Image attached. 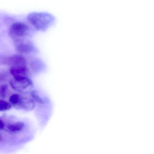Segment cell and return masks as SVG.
Here are the masks:
<instances>
[{
  "label": "cell",
  "mask_w": 154,
  "mask_h": 154,
  "mask_svg": "<svg viewBox=\"0 0 154 154\" xmlns=\"http://www.w3.org/2000/svg\"><path fill=\"white\" fill-rule=\"evenodd\" d=\"M27 19L37 29L41 31L48 29L55 22V17L46 12H33L28 16Z\"/></svg>",
  "instance_id": "obj_1"
},
{
  "label": "cell",
  "mask_w": 154,
  "mask_h": 154,
  "mask_svg": "<svg viewBox=\"0 0 154 154\" xmlns=\"http://www.w3.org/2000/svg\"><path fill=\"white\" fill-rule=\"evenodd\" d=\"M29 30V28L27 26L21 22H17L11 26L9 35L14 40L23 38L28 35Z\"/></svg>",
  "instance_id": "obj_2"
},
{
  "label": "cell",
  "mask_w": 154,
  "mask_h": 154,
  "mask_svg": "<svg viewBox=\"0 0 154 154\" xmlns=\"http://www.w3.org/2000/svg\"><path fill=\"white\" fill-rule=\"evenodd\" d=\"M26 58L20 55H13L11 56L0 55V65H11L12 66L26 65Z\"/></svg>",
  "instance_id": "obj_3"
},
{
  "label": "cell",
  "mask_w": 154,
  "mask_h": 154,
  "mask_svg": "<svg viewBox=\"0 0 154 154\" xmlns=\"http://www.w3.org/2000/svg\"><path fill=\"white\" fill-rule=\"evenodd\" d=\"M10 84L15 90L20 91L33 85L32 81L26 76H15Z\"/></svg>",
  "instance_id": "obj_4"
},
{
  "label": "cell",
  "mask_w": 154,
  "mask_h": 154,
  "mask_svg": "<svg viewBox=\"0 0 154 154\" xmlns=\"http://www.w3.org/2000/svg\"><path fill=\"white\" fill-rule=\"evenodd\" d=\"M14 45L18 52L21 54H28L33 53L35 50V47L32 43L29 41L20 38L14 40Z\"/></svg>",
  "instance_id": "obj_5"
},
{
  "label": "cell",
  "mask_w": 154,
  "mask_h": 154,
  "mask_svg": "<svg viewBox=\"0 0 154 154\" xmlns=\"http://www.w3.org/2000/svg\"><path fill=\"white\" fill-rule=\"evenodd\" d=\"M10 71L11 73L14 76H26L29 72L28 68L26 65L11 66Z\"/></svg>",
  "instance_id": "obj_6"
},
{
  "label": "cell",
  "mask_w": 154,
  "mask_h": 154,
  "mask_svg": "<svg viewBox=\"0 0 154 154\" xmlns=\"http://www.w3.org/2000/svg\"><path fill=\"white\" fill-rule=\"evenodd\" d=\"M25 123L23 122H17L9 125L8 128L12 132L19 131L24 128Z\"/></svg>",
  "instance_id": "obj_7"
},
{
  "label": "cell",
  "mask_w": 154,
  "mask_h": 154,
  "mask_svg": "<svg viewBox=\"0 0 154 154\" xmlns=\"http://www.w3.org/2000/svg\"><path fill=\"white\" fill-rule=\"evenodd\" d=\"M21 98L17 94H14L11 96L10 102L12 105L15 106H19L21 101Z\"/></svg>",
  "instance_id": "obj_8"
},
{
  "label": "cell",
  "mask_w": 154,
  "mask_h": 154,
  "mask_svg": "<svg viewBox=\"0 0 154 154\" xmlns=\"http://www.w3.org/2000/svg\"><path fill=\"white\" fill-rule=\"evenodd\" d=\"M11 108V105L6 101L0 100V111L8 110Z\"/></svg>",
  "instance_id": "obj_9"
},
{
  "label": "cell",
  "mask_w": 154,
  "mask_h": 154,
  "mask_svg": "<svg viewBox=\"0 0 154 154\" xmlns=\"http://www.w3.org/2000/svg\"><path fill=\"white\" fill-rule=\"evenodd\" d=\"M31 95L32 97H33V99H34L36 101L39 103H42V104L45 103V101L39 96L38 93V92L36 91H33L31 93Z\"/></svg>",
  "instance_id": "obj_10"
},
{
  "label": "cell",
  "mask_w": 154,
  "mask_h": 154,
  "mask_svg": "<svg viewBox=\"0 0 154 154\" xmlns=\"http://www.w3.org/2000/svg\"><path fill=\"white\" fill-rule=\"evenodd\" d=\"M8 89V86L7 85H0V96L1 97L3 98L6 97Z\"/></svg>",
  "instance_id": "obj_11"
},
{
  "label": "cell",
  "mask_w": 154,
  "mask_h": 154,
  "mask_svg": "<svg viewBox=\"0 0 154 154\" xmlns=\"http://www.w3.org/2000/svg\"><path fill=\"white\" fill-rule=\"evenodd\" d=\"M5 79H6V74L5 73H0V82L4 81Z\"/></svg>",
  "instance_id": "obj_12"
},
{
  "label": "cell",
  "mask_w": 154,
  "mask_h": 154,
  "mask_svg": "<svg viewBox=\"0 0 154 154\" xmlns=\"http://www.w3.org/2000/svg\"><path fill=\"white\" fill-rule=\"evenodd\" d=\"M4 124L3 122L0 119V129L3 128H4Z\"/></svg>",
  "instance_id": "obj_13"
},
{
  "label": "cell",
  "mask_w": 154,
  "mask_h": 154,
  "mask_svg": "<svg viewBox=\"0 0 154 154\" xmlns=\"http://www.w3.org/2000/svg\"><path fill=\"white\" fill-rule=\"evenodd\" d=\"M2 140L1 136V135H0V140Z\"/></svg>",
  "instance_id": "obj_14"
}]
</instances>
